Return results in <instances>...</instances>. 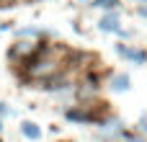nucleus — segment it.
Listing matches in <instances>:
<instances>
[{
	"label": "nucleus",
	"instance_id": "obj_1",
	"mask_svg": "<svg viewBox=\"0 0 147 142\" xmlns=\"http://www.w3.org/2000/svg\"><path fill=\"white\" fill-rule=\"evenodd\" d=\"M21 132H23L28 140H39V135H41V132H39V127H36V124H31V122H26V124L21 127Z\"/></svg>",
	"mask_w": 147,
	"mask_h": 142
},
{
	"label": "nucleus",
	"instance_id": "obj_2",
	"mask_svg": "<svg viewBox=\"0 0 147 142\" xmlns=\"http://www.w3.org/2000/svg\"><path fill=\"white\" fill-rule=\"evenodd\" d=\"M101 28L103 31H119V23H116V16H106L101 21Z\"/></svg>",
	"mask_w": 147,
	"mask_h": 142
},
{
	"label": "nucleus",
	"instance_id": "obj_3",
	"mask_svg": "<svg viewBox=\"0 0 147 142\" xmlns=\"http://www.w3.org/2000/svg\"><path fill=\"white\" fill-rule=\"evenodd\" d=\"M114 88H116V91H127V88H129V78H127V75H116V78H114Z\"/></svg>",
	"mask_w": 147,
	"mask_h": 142
},
{
	"label": "nucleus",
	"instance_id": "obj_4",
	"mask_svg": "<svg viewBox=\"0 0 147 142\" xmlns=\"http://www.w3.org/2000/svg\"><path fill=\"white\" fill-rule=\"evenodd\" d=\"M127 57H132V60H137V62H145V52H134V49H121Z\"/></svg>",
	"mask_w": 147,
	"mask_h": 142
},
{
	"label": "nucleus",
	"instance_id": "obj_5",
	"mask_svg": "<svg viewBox=\"0 0 147 142\" xmlns=\"http://www.w3.org/2000/svg\"><path fill=\"white\" fill-rule=\"evenodd\" d=\"M114 3H116V0H98V3H96V5H101V8H111V5H114Z\"/></svg>",
	"mask_w": 147,
	"mask_h": 142
},
{
	"label": "nucleus",
	"instance_id": "obj_6",
	"mask_svg": "<svg viewBox=\"0 0 147 142\" xmlns=\"http://www.w3.org/2000/svg\"><path fill=\"white\" fill-rule=\"evenodd\" d=\"M140 13H145V16H147V8H140Z\"/></svg>",
	"mask_w": 147,
	"mask_h": 142
},
{
	"label": "nucleus",
	"instance_id": "obj_7",
	"mask_svg": "<svg viewBox=\"0 0 147 142\" xmlns=\"http://www.w3.org/2000/svg\"><path fill=\"white\" fill-rule=\"evenodd\" d=\"M127 142H142V140H127Z\"/></svg>",
	"mask_w": 147,
	"mask_h": 142
}]
</instances>
